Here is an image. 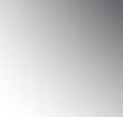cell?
Masks as SVG:
<instances>
[]
</instances>
